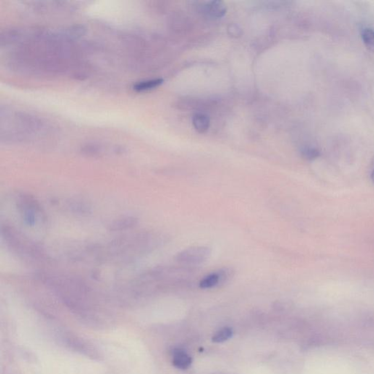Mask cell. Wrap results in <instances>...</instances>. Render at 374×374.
<instances>
[{
  "label": "cell",
  "mask_w": 374,
  "mask_h": 374,
  "mask_svg": "<svg viewBox=\"0 0 374 374\" xmlns=\"http://www.w3.org/2000/svg\"><path fill=\"white\" fill-rule=\"evenodd\" d=\"M210 255V250L208 248L197 247L189 248L178 254L176 257V261L184 265H198L205 262Z\"/></svg>",
  "instance_id": "obj_1"
},
{
  "label": "cell",
  "mask_w": 374,
  "mask_h": 374,
  "mask_svg": "<svg viewBox=\"0 0 374 374\" xmlns=\"http://www.w3.org/2000/svg\"><path fill=\"white\" fill-rule=\"evenodd\" d=\"M202 12L212 18H221L227 12L226 6L221 1H209L202 3Z\"/></svg>",
  "instance_id": "obj_2"
},
{
  "label": "cell",
  "mask_w": 374,
  "mask_h": 374,
  "mask_svg": "<svg viewBox=\"0 0 374 374\" xmlns=\"http://www.w3.org/2000/svg\"><path fill=\"white\" fill-rule=\"evenodd\" d=\"M138 223V220L134 216H125L114 220L108 225L110 231H121L134 228Z\"/></svg>",
  "instance_id": "obj_3"
},
{
  "label": "cell",
  "mask_w": 374,
  "mask_h": 374,
  "mask_svg": "<svg viewBox=\"0 0 374 374\" xmlns=\"http://www.w3.org/2000/svg\"><path fill=\"white\" fill-rule=\"evenodd\" d=\"M228 277V273L226 270L220 271L218 273H213L204 277L200 282V286L202 289H210L214 287L219 284L221 281H225Z\"/></svg>",
  "instance_id": "obj_4"
},
{
  "label": "cell",
  "mask_w": 374,
  "mask_h": 374,
  "mask_svg": "<svg viewBox=\"0 0 374 374\" xmlns=\"http://www.w3.org/2000/svg\"><path fill=\"white\" fill-rule=\"evenodd\" d=\"M191 362L192 359L184 350L179 349L173 352V363L178 368L187 369L191 365Z\"/></svg>",
  "instance_id": "obj_5"
},
{
  "label": "cell",
  "mask_w": 374,
  "mask_h": 374,
  "mask_svg": "<svg viewBox=\"0 0 374 374\" xmlns=\"http://www.w3.org/2000/svg\"><path fill=\"white\" fill-rule=\"evenodd\" d=\"M192 124L199 133H205L210 127V119L203 113H197L192 118Z\"/></svg>",
  "instance_id": "obj_6"
},
{
  "label": "cell",
  "mask_w": 374,
  "mask_h": 374,
  "mask_svg": "<svg viewBox=\"0 0 374 374\" xmlns=\"http://www.w3.org/2000/svg\"><path fill=\"white\" fill-rule=\"evenodd\" d=\"M163 82H164V81H163V79H161L145 81V82H140L138 83V84H135V85L134 86V90L139 92L155 90V89L158 88V87H160V86L163 84Z\"/></svg>",
  "instance_id": "obj_7"
},
{
  "label": "cell",
  "mask_w": 374,
  "mask_h": 374,
  "mask_svg": "<svg viewBox=\"0 0 374 374\" xmlns=\"http://www.w3.org/2000/svg\"><path fill=\"white\" fill-rule=\"evenodd\" d=\"M233 336V330L229 328H225L217 332L213 336L212 341L215 343H221L231 338Z\"/></svg>",
  "instance_id": "obj_8"
},
{
  "label": "cell",
  "mask_w": 374,
  "mask_h": 374,
  "mask_svg": "<svg viewBox=\"0 0 374 374\" xmlns=\"http://www.w3.org/2000/svg\"><path fill=\"white\" fill-rule=\"evenodd\" d=\"M362 39L367 48L374 51V31L371 29H365L362 32Z\"/></svg>",
  "instance_id": "obj_9"
},
{
  "label": "cell",
  "mask_w": 374,
  "mask_h": 374,
  "mask_svg": "<svg viewBox=\"0 0 374 374\" xmlns=\"http://www.w3.org/2000/svg\"><path fill=\"white\" fill-rule=\"evenodd\" d=\"M301 154L303 158L305 160H309V161L316 160L320 156V151L317 149V148L309 146L304 147L301 151Z\"/></svg>",
  "instance_id": "obj_10"
},
{
  "label": "cell",
  "mask_w": 374,
  "mask_h": 374,
  "mask_svg": "<svg viewBox=\"0 0 374 374\" xmlns=\"http://www.w3.org/2000/svg\"><path fill=\"white\" fill-rule=\"evenodd\" d=\"M71 208L76 213H88L89 210H90V207L88 206V205L82 201L72 202L71 204Z\"/></svg>",
  "instance_id": "obj_11"
},
{
  "label": "cell",
  "mask_w": 374,
  "mask_h": 374,
  "mask_svg": "<svg viewBox=\"0 0 374 374\" xmlns=\"http://www.w3.org/2000/svg\"><path fill=\"white\" fill-rule=\"evenodd\" d=\"M231 28L229 29V31H231V35H240V30H237V27L235 25L231 26Z\"/></svg>",
  "instance_id": "obj_12"
},
{
  "label": "cell",
  "mask_w": 374,
  "mask_h": 374,
  "mask_svg": "<svg viewBox=\"0 0 374 374\" xmlns=\"http://www.w3.org/2000/svg\"><path fill=\"white\" fill-rule=\"evenodd\" d=\"M370 178H371L372 181L374 183V170L370 174Z\"/></svg>",
  "instance_id": "obj_13"
}]
</instances>
